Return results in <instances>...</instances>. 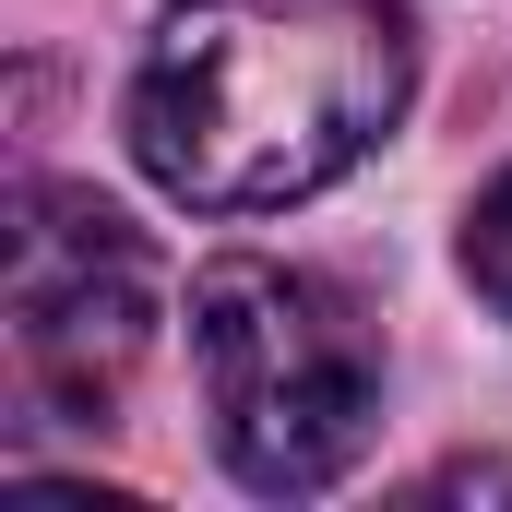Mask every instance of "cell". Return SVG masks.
<instances>
[{
  "label": "cell",
  "mask_w": 512,
  "mask_h": 512,
  "mask_svg": "<svg viewBox=\"0 0 512 512\" xmlns=\"http://www.w3.org/2000/svg\"><path fill=\"white\" fill-rule=\"evenodd\" d=\"M417 96L405 0H167L131 60V167L179 215H286L370 167Z\"/></svg>",
  "instance_id": "cell-1"
},
{
  "label": "cell",
  "mask_w": 512,
  "mask_h": 512,
  "mask_svg": "<svg viewBox=\"0 0 512 512\" xmlns=\"http://www.w3.org/2000/svg\"><path fill=\"white\" fill-rule=\"evenodd\" d=\"M191 382L251 501H322L382 429V334L322 262L215 251L191 274Z\"/></svg>",
  "instance_id": "cell-2"
},
{
  "label": "cell",
  "mask_w": 512,
  "mask_h": 512,
  "mask_svg": "<svg viewBox=\"0 0 512 512\" xmlns=\"http://www.w3.org/2000/svg\"><path fill=\"white\" fill-rule=\"evenodd\" d=\"M12 405L48 429H120L155 346V251L120 203L72 179L12 191Z\"/></svg>",
  "instance_id": "cell-3"
},
{
  "label": "cell",
  "mask_w": 512,
  "mask_h": 512,
  "mask_svg": "<svg viewBox=\"0 0 512 512\" xmlns=\"http://www.w3.org/2000/svg\"><path fill=\"white\" fill-rule=\"evenodd\" d=\"M453 262H465V286H477V310H501L512 322V167L465 203V239H453Z\"/></svg>",
  "instance_id": "cell-4"
}]
</instances>
